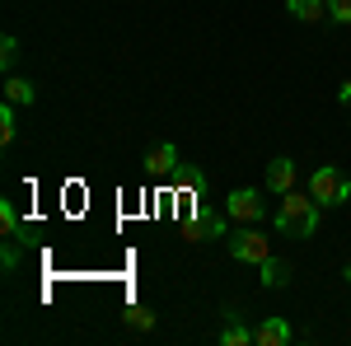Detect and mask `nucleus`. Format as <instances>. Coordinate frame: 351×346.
Masks as SVG:
<instances>
[{"mask_svg":"<svg viewBox=\"0 0 351 346\" xmlns=\"http://www.w3.org/2000/svg\"><path fill=\"white\" fill-rule=\"evenodd\" d=\"M276 230L291 234V239H309L319 230V201L314 197H300V192H286L281 206H276Z\"/></svg>","mask_w":351,"mask_h":346,"instance_id":"nucleus-1","label":"nucleus"},{"mask_svg":"<svg viewBox=\"0 0 351 346\" xmlns=\"http://www.w3.org/2000/svg\"><path fill=\"white\" fill-rule=\"evenodd\" d=\"M309 197H314L319 206H342V201L351 197L347 173H337L332 164H324V169H314V178H309Z\"/></svg>","mask_w":351,"mask_h":346,"instance_id":"nucleus-2","label":"nucleus"},{"mask_svg":"<svg viewBox=\"0 0 351 346\" xmlns=\"http://www.w3.org/2000/svg\"><path fill=\"white\" fill-rule=\"evenodd\" d=\"M230 258H239V262H267L271 258V243L267 234H258V225H248V230H239L234 239H230Z\"/></svg>","mask_w":351,"mask_h":346,"instance_id":"nucleus-3","label":"nucleus"},{"mask_svg":"<svg viewBox=\"0 0 351 346\" xmlns=\"http://www.w3.org/2000/svg\"><path fill=\"white\" fill-rule=\"evenodd\" d=\"M225 215L239 220V225H258V220H263V197H258L253 187H234V192L225 197Z\"/></svg>","mask_w":351,"mask_h":346,"instance_id":"nucleus-4","label":"nucleus"},{"mask_svg":"<svg viewBox=\"0 0 351 346\" xmlns=\"http://www.w3.org/2000/svg\"><path fill=\"white\" fill-rule=\"evenodd\" d=\"M183 239L202 243V239H225V215H197L183 225Z\"/></svg>","mask_w":351,"mask_h":346,"instance_id":"nucleus-5","label":"nucleus"},{"mask_svg":"<svg viewBox=\"0 0 351 346\" xmlns=\"http://www.w3.org/2000/svg\"><path fill=\"white\" fill-rule=\"evenodd\" d=\"M267 187L276 192V197H286V192H295V160H271L267 164Z\"/></svg>","mask_w":351,"mask_h":346,"instance_id":"nucleus-6","label":"nucleus"},{"mask_svg":"<svg viewBox=\"0 0 351 346\" xmlns=\"http://www.w3.org/2000/svg\"><path fill=\"white\" fill-rule=\"evenodd\" d=\"M253 342L258 346H286L291 342V323L286 319H263L258 328H253Z\"/></svg>","mask_w":351,"mask_h":346,"instance_id":"nucleus-7","label":"nucleus"},{"mask_svg":"<svg viewBox=\"0 0 351 346\" xmlns=\"http://www.w3.org/2000/svg\"><path fill=\"white\" fill-rule=\"evenodd\" d=\"M145 169H150V173H173V169H178V145H173V140H160V145L145 155Z\"/></svg>","mask_w":351,"mask_h":346,"instance_id":"nucleus-8","label":"nucleus"},{"mask_svg":"<svg viewBox=\"0 0 351 346\" xmlns=\"http://www.w3.org/2000/svg\"><path fill=\"white\" fill-rule=\"evenodd\" d=\"M286 14L300 19V24H319L328 14V0H286Z\"/></svg>","mask_w":351,"mask_h":346,"instance_id":"nucleus-9","label":"nucleus"},{"mask_svg":"<svg viewBox=\"0 0 351 346\" xmlns=\"http://www.w3.org/2000/svg\"><path fill=\"white\" fill-rule=\"evenodd\" d=\"M220 346H258V342H253V328H243V323H239V314H225Z\"/></svg>","mask_w":351,"mask_h":346,"instance_id":"nucleus-10","label":"nucleus"},{"mask_svg":"<svg viewBox=\"0 0 351 346\" xmlns=\"http://www.w3.org/2000/svg\"><path fill=\"white\" fill-rule=\"evenodd\" d=\"M5 99H10L14 108H33L38 89H33V80H19V75H10V80H5Z\"/></svg>","mask_w":351,"mask_h":346,"instance_id":"nucleus-11","label":"nucleus"},{"mask_svg":"<svg viewBox=\"0 0 351 346\" xmlns=\"http://www.w3.org/2000/svg\"><path fill=\"white\" fill-rule=\"evenodd\" d=\"M258 271H263V286H291V267L281 262V258H267V262H258Z\"/></svg>","mask_w":351,"mask_h":346,"instance_id":"nucleus-12","label":"nucleus"},{"mask_svg":"<svg viewBox=\"0 0 351 346\" xmlns=\"http://www.w3.org/2000/svg\"><path fill=\"white\" fill-rule=\"evenodd\" d=\"M0 230H5V239H28L24 225H19V211H14V201H0Z\"/></svg>","mask_w":351,"mask_h":346,"instance_id":"nucleus-13","label":"nucleus"},{"mask_svg":"<svg viewBox=\"0 0 351 346\" xmlns=\"http://www.w3.org/2000/svg\"><path fill=\"white\" fill-rule=\"evenodd\" d=\"M122 323H127L132 332H155V314H150L145 304H132V309L122 314Z\"/></svg>","mask_w":351,"mask_h":346,"instance_id":"nucleus-14","label":"nucleus"},{"mask_svg":"<svg viewBox=\"0 0 351 346\" xmlns=\"http://www.w3.org/2000/svg\"><path fill=\"white\" fill-rule=\"evenodd\" d=\"M14 136H19V127H14V103L5 99L0 103V145H14Z\"/></svg>","mask_w":351,"mask_h":346,"instance_id":"nucleus-15","label":"nucleus"},{"mask_svg":"<svg viewBox=\"0 0 351 346\" xmlns=\"http://www.w3.org/2000/svg\"><path fill=\"white\" fill-rule=\"evenodd\" d=\"M14 56H19V38H14V33H5V38H0V66H5V71H14Z\"/></svg>","mask_w":351,"mask_h":346,"instance_id":"nucleus-16","label":"nucleus"},{"mask_svg":"<svg viewBox=\"0 0 351 346\" xmlns=\"http://www.w3.org/2000/svg\"><path fill=\"white\" fill-rule=\"evenodd\" d=\"M328 14H332L337 24H351V0H328Z\"/></svg>","mask_w":351,"mask_h":346,"instance_id":"nucleus-17","label":"nucleus"},{"mask_svg":"<svg viewBox=\"0 0 351 346\" xmlns=\"http://www.w3.org/2000/svg\"><path fill=\"white\" fill-rule=\"evenodd\" d=\"M0 262H5V271L19 267V239H5V258H0Z\"/></svg>","mask_w":351,"mask_h":346,"instance_id":"nucleus-18","label":"nucleus"},{"mask_svg":"<svg viewBox=\"0 0 351 346\" xmlns=\"http://www.w3.org/2000/svg\"><path fill=\"white\" fill-rule=\"evenodd\" d=\"M178 178H183V183H188L192 192H197V187H206V173H202V169H188V173L178 169Z\"/></svg>","mask_w":351,"mask_h":346,"instance_id":"nucleus-19","label":"nucleus"},{"mask_svg":"<svg viewBox=\"0 0 351 346\" xmlns=\"http://www.w3.org/2000/svg\"><path fill=\"white\" fill-rule=\"evenodd\" d=\"M337 99H342V103H347V108H351V80H347V84H342V89H337Z\"/></svg>","mask_w":351,"mask_h":346,"instance_id":"nucleus-20","label":"nucleus"},{"mask_svg":"<svg viewBox=\"0 0 351 346\" xmlns=\"http://www.w3.org/2000/svg\"><path fill=\"white\" fill-rule=\"evenodd\" d=\"M347 281H351V262H347Z\"/></svg>","mask_w":351,"mask_h":346,"instance_id":"nucleus-21","label":"nucleus"}]
</instances>
